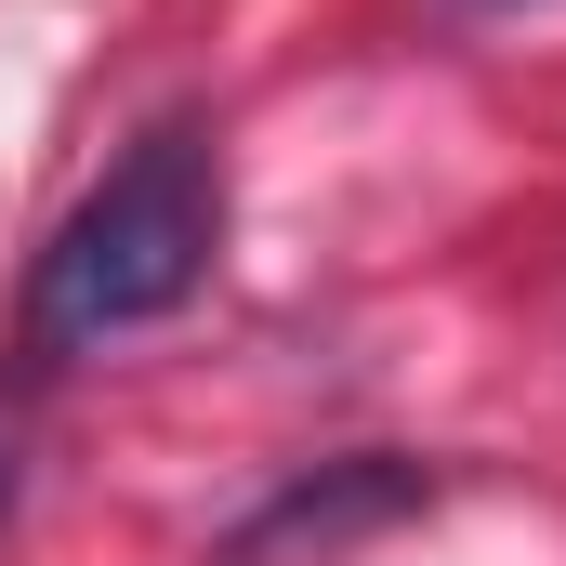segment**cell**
<instances>
[{"label": "cell", "mask_w": 566, "mask_h": 566, "mask_svg": "<svg viewBox=\"0 0 566 566\" xmlns=\"http://www.w3.org/2000/svg\"><path fill=\"white\" fill-rule=\"evenodd\" d=\"M211 251H224V158H211L198 119H158V133L119 145L106 185L40 238V264H27V343H40V356L119 343L145 316L198 303Z\"/></svg>", "instance_id": "obj_1"}, {"label": "cell", "mask_w": 566, "mask_h": 566, "mask_svg": "<svg viewBox=\"0 0 566 566\" xmlns=\"http://www.w3.org/2000/svg\"><path fill=\"white\" fill-rule=\"evenodd\" d=\"M396 501H409V474H396V461H343L329 488H277V501L238 527V554H224V566H264L277 541H316V554H329L343 527H369V514H396Z\"/></svg>", "instance_id": "obj_2"}, {"label": "cell", "mask_w": 566, "mask_h": 566, "mask_svg": "<svg viewBox=\"0 0 566 566\" xmlns=\"http://www.w3.org/2000/svg\"><path fill=\"white\" fill-rule=\"evenodd\" d=\"M0 514H13V434H0Z\"/></svg>", "instance_id": "obj_3"}]
</instances>
